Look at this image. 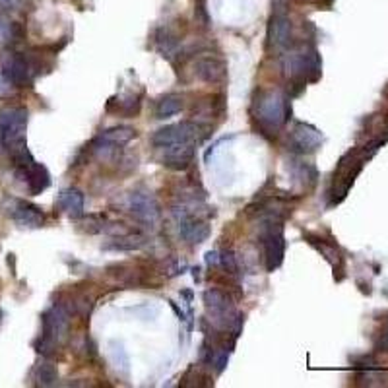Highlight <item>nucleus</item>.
Wrapping results in <instances>:
<instances>
[{
	"instance_id": "nucleus-25",
	"label": "nucleus",
	"mask_w": 388,
	"mask_h": 388,
	"mask_svg": "<svg viewBox=\"0 0 388 388\" xmlns=\"http://www.w3.org/2000/svg\"><path fill=\"white\" fill-rule=\"evenodd\" d=\"M206 262H208L210 266L218 264V262H219L218 255H216V253H208V255H206Z\"/></svg>"
},
{
	"instance_id": "nucleus-8",
	"label": "nucleus",
	"mask_w": 388,
	"mask_h": 388,
	"mask_svg": "<svg viewBox=\"0 0 388 388\" xmlns=\"http://www.w3.org/2000/svg\"><path fill=\"white\" fill-rule=\"evenodd\" d=\"M200 133H202V126L199 123H192V121L169 124V126H163L152 134V146L161 150V148H167L173 144L194 142Z\"/></svg>"
},
{
	"instance_id": "nucleus-18",
	"label": "nucleus",
	"mask_w": 388,
	"mask_h": 388,
	"mask_svg": "<svg viewBox=\"0 0 388 388\" xmlns=\"http://www.w3.org/2000/svg\"><path fill=\"white\" fill-rule=\"evenodd\" d=\"M33 380H35V387H55L58 382L57 367L51 361H41V363H37V367L33 369Z\"/></svg>"
},
{
	"instance_id": "nucleus-20",
	"label": "nucleus",
	"mask_w": 388,
	"mask_h": 388,
	"mask_svg": "<svg viewBox=\"0 0 388 388\" xmlns=\"http://www.w3.org/2000/svg\"><path fill=\"white\" fill-rule=\"evenodd\" d=\"M144 245H146V237L142 233H126V235L113 239L103 248H107V251H138Z\"/></svg>"
},
{
	"instance_id": "nucleus-13",
	"label": "nucleus",
	"mask_w": 388,
	"mask_h": 388,
	"mask_svg": "<svg viewBox=\"0 0 388 388\" xmlns=\"http://www.w3.org/2000/svg\"><path fill=\"white\" fill-rule=\"evenodd\" d=\"M16 175L28 185L31 194H41L43 190L51 187V175H49L47 167L37 161L29 163L26 167H16Z\"/></svg>"
},
{
	"instance_id": "nucleus-16",
	"label": "nucleus",
	"mask_w": 388,
	"mask_h": 388,
	"mask_svg": "<svg viewBox=\"0 0 388 388\" xmlns=\"http://www.w3.org/2000/svg\"><path fill=\"white\" fill-rule=\"evenodd\" d=\"M57 208L62 210L72 219H80L84 216V192L78 189L60 190L57 199Z\"/></svg>"
},
{
	"instance_id": "nucleus-24",
	"label": "nucleus",
	"mask_w": 388,
	"mask_h": 388,
	"mask_svg": "<svg viewBox=\"0 0 388 388\" xmlns=\"http://www.w3.org/2000/svg\"><path fill=\"white\" fill-rule=\"evenodd\" d=\"M22 0H0V10H18Z\"/></svg>"
},
{
	"instance_id": "nucleus-14",
	"label": "nucleus",
	"mask_w": 388,
	"mask_h": 388,
	"mask_svg": "<svg viewBox=\"0 0 388 388\" xmlns=\"http://www.w3.org/2000/svg\"><path fill=\"white\" fill-rule=\"evenodd\" d=\"M161 163L169 169L180 171L187 169L190 163H192V158H194V142H185V144H173V146H167V148H161Z\"/></svg>"
},
{
	"instance_id": "nucleus-15",
	"label": "nucleus",
	"mask_w": 388,
	"mask_h": 388,
	"mask_svg": "<svg viewBox=\"0 0 388 388\" xmlns=\"http://www.w3.org/2000/svg\"><path fill=\"white\" fill-rule=\"evenodd\" d=\"M268 43L270 47L282 49L289 47L292 43V22L285 16V12H274V16L270 19V26H268Z\"/></svg>"
},
{
	"instance_id": "nucleus-19",
	"label": "nucleus",
	"mask_w": 388,
	"mask_h": 388,
	"mask_svg": "<svg viewBox=\"0 0 388 388\" xmlns=\"http://www.w3.org/2000/svg\"><path fill=\"white\" fill-rule=\"evenodd\" d=\"M155 119H169L173 115H177L183 111V97L177 94H169L165 97H161L160 101L155 103Z\"/></svg>"
},
{
	"instance_id": "nucleus-1",
	"label": "nucleus",
	"mask_w": 388,
	"mask_h": 388,
	"mask_svg": "<svg viewBox=\"0 0 388 388\" xmlns=\"http://www.w3.org/2000/svg\"><path fill=\"white\" fill-rule=\"evenodd\" d=\"M41 338L35 344V350L49 357L53 351L57 350L68 334V324H70V312L62 303H53L51 309L43 312L41 317Z\"/></svg>"
},
{
	"instance_id": "nucleus-6",
	"label": "nucleus",
	"mask_w": 388,
	"mask_h": 388,
	"mask_svg": "<svg viewBox=\"0 0 388 388\" xmlns=\"http://www.w3.org/2000/svg\"><path fill=\"white\" fill-rule=\"evenodd\" d=\"M39 60L26 53H10L4 65H2V74L8 78L14 87H26L31 85L33 78L39 72Z\"/></svg>"
},
{
	"instance_id": "nucleus-10",
	"label": "nucleus",
	"mask_w": 388,
	"mask_h": 388,
	"mask_svg": "<svg viewBox=\"0 0 388 388\" xmlns=\"http://www.w3.org/2000/svg\"><path fill=\"white\" fill-rule=\"evenodd\" d=\"M133 138H136V130L130 126H113L109 130H103L92 142V150L97 155H109L117 148H121L124 144H128Z\"/></svg>"
},
{
	"instance_id": "nucleus-4",
	"label": "nucleus",
	"mask_w": 388,
	"mask_h": 388,
	"mask_svg": "<svg viewBox=\"0 0 388 388\" xmlns=\"http://www.w3.org/2000/svg\"><path fill=\"white\" fill-rule=\"evenodd\" d=\"M255 115L264 124L266 128H280L289 119L292 107L287 103V97L278 90H266L256 95L255 99Z\"/></svg>"
},
{
	"instance_id": "nucleus-22",
	"label": "nucleus",
	"mask_w": 388,
	"mask_h": 388,
	"mask_svg": "<svg viewBox=\"0 0 388 388\" xmlns=\"http://www.w3.org/2000/svg\"><path fill=\"white\" fill-rule=\"evenodd\" d=\"M219 264L223 266V270L229 274H237L239 266H237V256L233 251H223L219 256Z\"/></svg>"
},
{
	"instance_id": "nucleus-17",
	"label": "nucleus",
	"mask_w": 388,
	"mask_h": 388,
	"mask_svg": "<svg viewBox=\"0 0 388 388\" xmlns=\"http://www.w3.org/2000/svg\"><path fill=\"white\" fill-rule=\"evenodd\" d=\"M196 76L206 84H218L226 78V65L216 57H204L196 62Z\"/></svg>"
},
{
	"instance_id": "nucleus-2",
	"label": "nucleus",
	"mask_w": 388,
	"mask_h": 388,
	"mask_svg": "<svg viewBox=\"0 0 388 388\" xmlns=\"http://www.w3.org/2000/svg\"><path fill=\"white\" fill-rule=\"evenodd\" d=\"M204 303H206V312H208L212 326L221 332H233V338H237L243 328L245 317L237 311L228 295L219 289H208L204 294Z\"/></svg>"
},
{
	"instance_id": "nucleus-3",
	"label": "nucleus",
	"mask_w": 388,
	"mask_h": 388,
	"mask_svg": "<svg viewBox=\"0 0 388 388\" xmlns=\"http://www.w3.org/2000/svg\"><path fill=\"white\" fill-rule=\"evenodd\" d=\"M29 111L26 107H4L0 109V138L8 153L28 148L26 128H28Z\"/></svg>"
},
{
	"instance_id": "nucleus-5",
	"label": "nucleus",
	"mask_w": 388,
	"mask_h": 388,
	"mask_svg": "<svg viewBox=\"0 0 388 388\" xmlns=\"http://www.w3.org/2000/svg\"><path fill=\"white\" fill-rule=\"evenodd\" d=\"M262 246H264V258L268 272H274L276 268H280L284 262L285 253V239L282 221L270 216L262 229Z\"/></svg>"
},
{
	"instance_id": "nucleus-12",
	"label": "nucleus",
	"mask_w": 388,
	"mask_h": 388,
	"mask_svg": "<svg viewBox=\"0 0 388 388\" xmlns=\"http://www.w3.org/2000/svg\"><path fill=\"white\" fill-rule=\"evenodd\" d=\"M10 218L14 219L16 226L26 229L43 228L47 221V216L43 214V210L35 204H29L26 200H16V206L10 212Z\"/></svg>"
},
{
	"instance_id": "nucleus-21",
	"label": "nucleus",
	"mask_w": 388,
	"mask_h": 388,
	"mask_svg": "<svg viewBox=\"0 0 388 388\" xmlns=\"http://www.w3.org/2000/svg\"><path fill=\"white\" fill-rule=\"evenodd\" d=\"M22 41V26L0 16V47H8Z\"/></svg>"
},
{
	"instance_id": "nucleus-7",
	"label": "nucleus",
	"mask_w": 388,
	"mask_h": 388,
	"mask_svg": "<svg viewBox=\"0 0 388 388\" xmlns=\"http://www.w3.org/2000/svg\"><path fill=\"white\" fill-rule=\"evenodd\" d=\"M173 218L177 221L180 237L189 243V245H199L204 239H208L210 226L200 219L194 210L190 208L189 204H177L173 206Z\"/></svg>"
},
{
	"instance_id": "nucleus-26",
	"label": "nucleus",
	"mask_w": 388,
	"mask_h": 388,
	"mask_svg": "<svg viewBox=\"0 0 388 388\" xmlns=\"http://www.w3.org/2000/svg\"><path fill=\"white\" fill-rule=\"evenodd\" d=\"M0 317H2V311H0Z\"/></svg>"
},
{
	"instance_id": "nucleus-23",
	"label": "nucleus",
	"mask_w": 388,
	"mask_h": 388,
	"mask_svg": "<svg viewBox=\"0 0 388 388\" xmlns=\"http://www.w3.org/2000/svg\"><path fill=\"white\" fill-rule=\"evenodd\" d=\"M12 94H14V85H12V82H10L8 78L0 72V99H2V97H8V95Z\"/></svg>"
},
{
	"instance_id": "nucleus-9",
	"label": "nucleus",
	"mask_w": 388,
	"mask_h": 388,
	"mask_svg": "<svg viewBox=\"0 0 388 388\" xmlns=\"http://www.w3.org/2000/svg\"><path fill=\"white\" fill-rule=\"evenodd\" d=\"M128 212L146 226H155L160 219V204L148 190H133L126 200Z\"/></svg>"
},
{
	"instance_id": "nucleus-11",
	"label": "nucleus",
	"mask_w": 388,
	"mask_h": 388,
	"mask_svg": "<svg viewBox=\"0 0 388 388\" xmlns=\"http://www.w3.org/2000/svg\"><path fill=\"white\" fill-rule=\"evenodd\" d=\"M322 134L307 123H297L289 134V148L297 153H312L321 148Z\"/></svg>"
}]
</instances>
